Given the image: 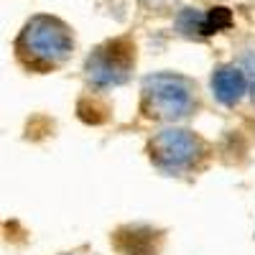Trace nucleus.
<instances>
[{"instance_id":"f257e3e1","label":"nucleus","mask_w":255,"mask_h":255,"mask_svg":"<svg viewBox=\"0 0 255 255\" xmlns=\"http://www.w3.org/2000/svg\"><path fill=\"white\" fill-rule=\"evenodd\" d=\"M74 38L64 20L54 15H33L15 38V56L31 72H51L72 56Z\"/></svg>"},{"instance_id":"f03ea898","label":"nucleus","mask_w":255,"mask_h":255,"mask_svg":"<svg viewBox=\"0 0 255 255\" xmlns=\"http://www.w3.org/2000/svg\"><path fill=\"white\" fill-rule=\"evenodd\" d=\"M194 82L181 74H151L140 84V110L151 120L174 123L194 110Z\"/></svg>"},{"instance_id":"7ed1b4c3","label":"nucleus","mask_w":255,"mask_h":255,"mask_svg":"<svg viewBox=\"0 0 255 255\" xmlns=\"http://www.w3.org/2000/svg\"><path fill=\"white\" fill-rule=\"evenodd\" d=\"M133 64H135L133 44L128 38H115L92 51V56L84 64V72H87V79L95 87H118V84L128 82Z\"/></svg>"},{"instance_id":"20e7f679","label":"nucleus","mask_w":255,"mask_h":255,"mask_svg":"<svg viewBox=\"0 0 255 255\" xmlns=\"http://www.w3.org/2000/svg\"><path fill=\"white\" fill-rule=\"evenodd\" d=\"M202 140L184 130V128H168V130L158 133L151 145H148V153H151V161L166 174H176L184 171L202 156Z\"/></svg>"},{"instance_id":"39448f33","label":"nucleus","mask_w":255,"mask_h":255,"mask_svg":"<svg viewBox=\"0 0 255 255\" xmlns=\"http://www.w3.org/2000/svg\"><path fill=\"white\" fill-rule=\"evenodd\" d=\"M212 90H215V97L222 105L240 102V97L248 90V82H245L243 69H238V67H222V69H217L215 77H212Z\"/></svg>"},{"instance_id":"423d86ee","label":"nucleus","mask_w":255,"mask_h":255,"mask_svg":"<svg viewBox=\"0 0 255 255\" xmlns=\"http://www.w3.org/2000/svg\"><path fill=\"white\" fill-rule=\"evenodd\" d=\"M179 31L184 36H207V23H204V13L194 10V8H186L179 13L176 18Z\"/></svg>"},{"instance_id":"0eeeda50","label":"nucleus","mask_w":255,"mask_h":255,"mask_svg":"<svg viewBox=\"0 0 255 255\" xmlns=\"http://www.w3.org/2000/svg\"><path fill=\"white\" fill-rule=\"evenodd\" d=\"M204 23H207V36H209V33H217V31L227 28L232 23V15H230L227 8H212L204 15Z\"/></svg>"},{"instance_id":"6e6552de","label":"nucleus","mask_w":255,"mask_h":255,"mask_svg":"<svg viewBox=\"0 0 255 255\" xmlns=\"http://www.w3.org/2000/svg\"><path fill=\"white\" fill-rule=\"evenodd\" d=\"M243 74H245V82L250 87V97L255 102V51H248L243 56Z\"/></svg>"},{"instance_id":"1a4fd4ad","label":"nucleus","mask_w":255,"mask_h":255,"mask_svg":"<svg viewBox=\"0 0 255 255\" xmlns=\"http://www.w3.org/2000/svg\"><path fill=\"white\" fill-rule=\"evenodd\" d=\"M140 3L148 10H153V13H168V10L176 5V0H140Z\"/></svg>"}]
</instances>
